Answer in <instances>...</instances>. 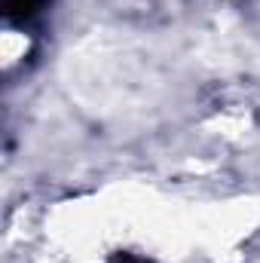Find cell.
<instances>
[{"label":"cell","instance_id":"1","mask_svg":"<svg viewBox=\"0 0 260 263\" xmlns=\"http://www.w3.org/2000/svg\"><path fill=\"white\" fill-rule=\"evenodd\" d=\"M43 0H6V15L9 18H31L40 9Z\"/></svg>","mask_w":260,"mask_h":263},{"label":"cell","instance_id":"2","mask_svg":"<svg viewBox=\"0 0 260 263\" xmlns=\"http://www.w3.org/2000/svg\"><path fill=\"white\" fill-rule=\"evenodd\" d=\"M114 263H147V260H141V257H132V254H117V257H114Z\"/></svg>","mask_w":260,"mask_h":263}]
</instances>
